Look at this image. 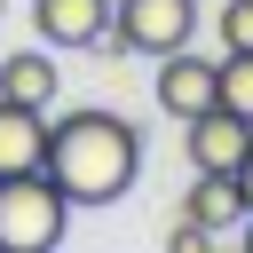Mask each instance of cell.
Wrapping results in <instances>:
<instances>
[{
  "label": "cell",
  "instance_id": "obj_1",
  "mask_svg": "<svg viewBox=\"0 0 253 253\" xmlns=\"http://www.w3.org/2000/svg\"><path fill=\"white\" fill-rule=\"evenodd\" d=\"M47 182L71 206H119L142 174V134L119 111H63L47 119Z\"/></svg>",
  "mask_w": 253,
  "mask_h": 253
},
{
  "label": "cell",
  "instance_id": "obj_2",
  "mask_svg": "<svg viewBox=\"0 0 253 253\" xmlns=\"http://www.w3.org/2000/svg\"><path fill=\"white\" fill-rule=\"evenodd\" d=\"M63 221H71V198L47 182V166L0 174V253H47L63 245Z\"/></svg>",
  "mask_w": 253,
  "mask_h": 253
},
{
  "label": "cell",
  "instance_id": "obj_3",
  "mask_svg": "<svg viewBox=\"0 0 253 253\" xmlns=\"http://www.w3.org/2000/svg\"><path fill=\"white\" fill-rule=\"evenodd\" d=\"M150 87H158V111H166V119H198L206 103H221V55H198V47H166Z\"/></svg>",
  "mask_w": 253,
  "mask_h": 253
},
{
  "label": "cell",
  "instance_id": "obj_4",
  "mask_svg": "<svg viewBox=\"0 0 253 253\" xmlns=\"http://www.w3.org/2000/svg\"><path fill=\"white\" fill-rule=\"evenodd\" d=\"M111 24L126 32L134 55H166V47H190L198 0H111Z\"/></svg>",
  "mask_w": 253,
  "mask_h": 253
},
{
  "label": "cell",
  "instance_id": "obj_5",
  "mask_svg": "<svg viewBox=\"0 0 253 253\" xmlns=\"http://www.w3.org/2000/svg\"><path fill=\"white\" fill-rule=\"evenodd\" d=\"M182 126H190L182 142H190V166H198V174H237L245 150H253V119H237L229 103H206V111L182 119Z\"/></svg>",
  "mask_w": 253,
  "mask_h": 253
},
{
  "label": "cell",
  "instance_id": "obj_6",
  "mask_svg": "<svg viewBox=\"0 0 253 253\" xmlns=\"http://www.w3.org/2000/svg\"><path fill=\"white\" fill-rule=\"evenodd\" d=\"M103 24H111V0H32L40 47H95Z\"/></svg>",
  "mask_w": 253,
  "mask_h": 253
},
{
  "label": "cell",
  "instance_id": "obj_7",
  "mask_svg": "<svg viewBox=\"0 0 253 253\" xmlns=\"http://www.w3.org/2000/svg\"><path fill=\"white\" fill-rule=\"evenodd\" d=\"M47 158V111L0 95V174H32Z\"/></svg>",
  "mask_w": 253,
  "mask_h": 253
},
{
  "label": "cell",
  "instance_id": "obj_8",
  "mask_svg": "<svg viewBox=\"0 0 253 253\" xmlns=\"http://www.w3.org/2000/svg\"><path fill=\"white\" fill-rule=\"evenodd\" d=\"M55 87H63V71H55V55L32 40L24 55H0V95L8 103H32V111H47L55 103Z\"/></svg>",
  "mask_w": 253,
  "mask_h": 253
},
{
  "label": "cell",
  "instance_id": "obj_9",
  "mask_svg": "<svg viewBox=\"0 0 253 253\" xmlns=\"http://www.w3.org/2000/svg\"><path fill=\"white\" fill-rule=\"evenodd\" d=\"M182 213H198L213 237H229V229L245 221V190H237V174H198L190 198H182Z\"/></svg>",
  "mask_w": 253,
  "mask_h": 253
},
{
  "label": "cell",
  "instance_id": "obj_10",
  "mask_svg": "<svg viewBox=\"0 0 253 253\" xmlns=\"http://www.w3.org/2000/svg\"><path fill=\"white\" fill-rule=\"evenodd\" d=\"M221 103L237 119H253V55H221Z\"/></svg>",
  "mask_w": 253,
  "mask_h": 253
},
{
  "label": "cell",
  "instance_id": "obj_11",
  "mask_svg": "<svg viewBox=\"0 0 253 253\" xmlns=\"http://www.w3.org/2000/svg\"><path fill=\"white\" fill-rule=\"evenodd\" d=\"M213 32H221V55H253V0H229L213 16Z\"/></svg>",
  "mask_w": 253,
  "mask_h": 253
},
{
  "label": "cell",
  "instance_id": "obj_12",
  "mask_svg": "<svg viewBox=\"0 0 253 253\" xmlns=\"http://www.w3.org/2000/svg\"><path fill=\"white\" fill-rule=\"evenodd\" d=\"M166 245H174V253H206V245H221V237H213V229H206L198 213H174V229H166Z\"/></svg>",
  "mask_w": 253,
  "mask_h": 253
},
{
  "label": "cell",
  "instance_id": "obj_13",
  "mask_svg": "<svg viewBox=\"0 0 253 253\" xmlns=\"http://www.w3.org/2000/svg\"><path fill=\"white\" fill-rule=\"evenodd\" d=\"M229 237H237V245H245V253H253V206H245V221H237V229H229Z\"/></svg>",
  "mask_w": 253,
  "mask_h": 253
},
{
  "label": "cell",
  "instance_id": "obj_14",
  "mask_svg": "<svg viewBox=\"0 0 253 253\" xmlns=\"http://www.w3.org/2000/svg\"><path fill=\"white\" fill-rule=\"evenodd\" d=\"M237 190H245V206H253V150H245V166H237Z\"/></svg>",
  "mask_w": 253,
  "mask_h": 253
},
{
  "label": "cell",
  "instance_id": "obj_15",
  "mask_svg": "<svg viewBox=\"0 0 253 253\" xmlns=\"http://www.w3.org/2000/svg\"><path fill=\"white\" fill-rule=\"evenodd\" d=\"M0 8H8V0H0Z\"/></svg>",
  "mask_w": 253,
  "mask_h": 253
}]
</instances>
